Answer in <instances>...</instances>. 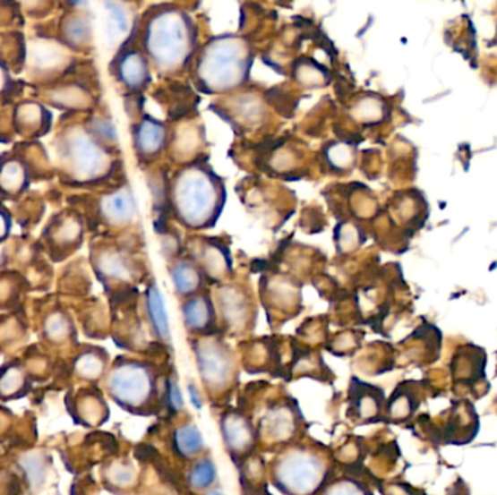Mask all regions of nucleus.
I'll list each match as a JSON object with an SVG mask.
<instances>
[{
    "label": "nucleus",
    "instance_id": "nucleus-2",
    "mask_svg": "<svg viewBox=\"0 0 497 495\" xmlns=\"http://www.w3.org/2000/svg\"><path fill=\"white\" fill-rule=\"evenodd\" d=\"M112 401L134 415H151L163 403L155 365L133 357H118L105 380Z\"/></svg>",
    "mask_w": 497,
    "mask_h": 495
},
{
    "label": "nucleus",
    "instance_id": "nucleus-4",
    "mask_svg": "<svg viewBox=\"0 0 497 495\" xmlns=\"http://www.w3.org/2000/svg\"><path fill=\"white\" fill-rule=\"evenodd\" d=\"M193 350L205 394L212 401L227 399L239 384V359L235 350L217 334L195 338Z\"/></svg>",
    "mask_w": 497,
    "mask_h": 495
},
{
    "label": "nucleus",
    "instance_id": "nucleus-31",
    "mask_svg": "<svg viewBox=\"0 0 497 495\" xmlns=\"http://www.w3.org/2000/svg\"><path fill=\"white\" fill-rule=\"evenodd\" d=\"M12 230V217L11 212L0 205V244L8 240L9 235H11Z\"/></svg>",
    "mask_w": 497,
    "mask_h": 495
},
{
    "label": "nucleus",
    "instance_id": "nucleus-18",
    "mask_svg": "<svg viewBox=\"0 0 497 495\" xmlns=\"http://www.w3.org/2000/svg\"><path fill=\"white\" fill-rule=\"evenodd\" d=\"M294 380L305 377L317 380H329L331 371L324 363L323 357L310 349H298L294 352L293 365L289 366Z\"/></svg>",
    "mask_w": 497,
    "mask_h": 495
},
{
    "label": "nucleus",
    "instance_id": "nucleus-33",
    "mask_svg": "<svg viewBox=\"0 0 497 495\" xmlns=\"http://www.w3.org/2000/svg\"><path fill=\"white\" fill-rule=\"evenodd\" d=\"M13 81H12L9 65L4 64V60H0V97H4L11 90Z\"/></svg>",
    "mask_w": 497,
    "mask_h": 495
},
{
    "label": "nucleus",
    "instance_id": "nucleus-34",
    "mask_svg": "<svg viewBox=\"0 0 497 495\" xmlns=\"http://www.w3.org/2000/svg\"><path fill=\"white\" fill-rule=\"evenodd\" d=\"M242 485V492L244 495H275L268 490V482L261 485Z\"/></svg>",
    "mask_w": 497,
    "mask_h": 495
},
{
    "label": "nucleus",
    "instance_id": "nucleus-11",
    "mask_svg": "<svg viewBox=\"0 0 497 495\" xmlns=\"http://www.w3.org/2000/svg\"><path fill=\"white\" fill-rule=\"evenodd\" d=\"M31 182V165L22 154L16 151L0 154V200H20Z\"/></svg>",
    "mask_w": 497,
    "mask_h": 495
},
{
    "label": "nucleus",
    "instance_id": "nucleus-13",
    "mask_svg": "<svg viewBox=\"0 0 497 495\" xmlns=\"http://www.w3.org/2000/svg\"><path fill=\"white\" fill-rule=\"evenodd\" d=\"M182 317L188 333L195 334L197 337L216 334V310L209 296L189 298L182 307Z\"/></svg>",
    "mask_w": 497,
    "mask_h": 495
},
{
    "label": "nucleus",
    "instance_id": "nucleus-5",
    "mask_svg": "<svg viewBox=\"0 0 497 495\" xmlns=\"http://www.w3.org/2000/svg\"><path fill=\"white\" fill-rule=\"evenodd\" d=\"M254 424L258 431L259 445L279 450L303 439L300 434L304 426V417L298 407L297 399L287 397L270 401Z\"/></svg>",
    "mask_w": 497,
    "mask_h": 495
},
{
    "label": "nucleus",
    "instance_id": "nucleus-9",
    "mask_svg": "<svg viewBox=\"0 0 497 495\" xmlns=\"http://www.w3.org/2000/svg\"><path fill=\"white\" fill-rule=\"evenodd\" d=\"M384 391L358 377H352L347 388V414L355 424H373L384 420Z\"/></svg>",
    "mask_w": 497,
    "mask_h": 495
},
{
    "label": "nucleus",
    "instance_id": "nucleus-15",
    "mask_svg": "<svg viewBox=\"0 0 497 495\" xmlns=\"http://www.w3.org/2000/svg\"><path fill=\"white\" fill-rule=\"evenodd\" d=\"M170 449L181 461H195L205 452V440L195 422H182L170 434Z\"/></svg>",
    "mask_w": 497,
    "mask_h": 495
},
{
    "label": "nucleus",
    "instance_id": "nucleus-28",
    "mask_svg": "<svg viewBox=\"0 0 497 495\" xmlns=\"http://www.w3.org/2000/svg\"><path fill=\"white\" fill-rule=\"evenodd\" d=\"M172 277H174L175 288L181 295H191L200 288V275L188 263L177 265L176 269L172 273Z\"/></svg>",
    "mask_w": 497,
    "mask_h": 495
},
{
    "label": "nucleus",
    "instance_id": "nucleus-25",
    "mask_svg": "<svg viewBox=\"0 0 497 495\" xmlns=\"http://www.w3.org/2000/svg\"><path fill=\"white\" fill-rule=\"evenodd\" d=\"M107 363H108V356L104 350L93 347L78 357L76 369L79 375L85 380H99L104 375Z\"/></svg>",
    "mask_w": 497,
    "mask_h": 495
},
{
    "label": "nucleus",
    "instance_id": "nucleus-7",
    "mask_svg": "<svg viewBox=\"0 0 497 495\" xmlns=\"http://www.w3.org/2000/svg\"><path fill=\"white\" fill-rule=\"evenodd\" d=\"M44 250L55 261H63L81 246L83 224L78 212L63 209L47 223L41 235Z\"/></svg>",
    "mask_w": 497,
    "mask_h": 495
},
{
    "label": "nucleus",
    "instance_id": "nucleus-3",
    "mask_svg": "<svg viewBox=\"0 0 497 495\" xmlns=\"http://www.w3.org/2000/svg\"><path fill=\"white\" fill-rule=\"evenodd\" d=\"M57 162L70 183L90 184L107 176L111 158L92 131L69 127L56 137Z\"/></svg>",
    "mask_w": 497,
    "mask_h": 495
},
{
    "label": "nucleus",
    "instance_id": "nucleus-14",
    "mask_svg": "<svg viewBox=\"0 0 497 495\" xmlns=\"http://www.w3.org/2000/svg\"><path fill=\"white\" fill-rule=\"evenodd\" d=\"M210 57L216 58L212 62H205L209 67L216 65V83L217 85H232L233 79H239L242 74V65H244V58H242V48L235 43H220L212 50Z\"/></svg>",
    "mask_w": 497,
    "mask_h": 495
},
{
    "label": "nucleus",
    "instance_id": "nucleus-10",
    "mask_svg": "<svg viewBox=\"0 0 497 495\" xmlns=\"http://www.w3.org/2000/svg\"><path fill=\"white\" fill-rule=\"evenodd\" d=\"M197 176L184 177L182 188H177V207L181 205L185 212L186 219H193V223H201L211 214V208L216 209L217 191L216 184L207 176H201L202 173H195Z\"/></svg>",
    "mask_w": 497,
    "mask_h": 495
},
{
    "label": "nucleus",
    "instance_id": "nucleus-30",
    "mask_svg": "<svg viewBox=\"0 0 497 495\" xmlns=\"http://www.w3.org/2000/svg\"><path fill=\"white\" fill-rule=\"evenodd\" d=\"M21 277L15 273H4L0 275V303L4 298H16L18 289H20Z\"/></svg>",
    "mask_w": 497,
    "mask_h": 495
},
{
    "label": "nucleus",
    "instance_id": "nucleus-21",
    "mask_svg": "<svg viewBox=\"0 0 497 495\" xmlns=\"http://www.w3.org/2000/svg\"><path fill=\"white\" fill-rule=\"evenodd\" d=\"M244 368L251 373H274L281 369V356L275 345L259 342L249 350L244 361Z\"/></svg>",
    "mask_w": 497,
    "mask_h": 495
},
{
    "label": "nucleus",
    "instance_id": "nucleus-20",
    "mask_svg": "<svg viewBox=\"0 0 497 495\" xmlns=\"http://www.w3.org/2000/svg\"><path fill=\"white\" fill-rule=\"evenodd\" d=\"M217 480H219V471H217L216 462L212 461L211 457L202 455L189 465L186 484L195 494H205L210 491L216 485Z\"/></svg>",
    "mask_w": 497,
    "mask_h": 495
},
{
    "label": "nucleus",
    "instance_id": "nucleus-12",
    "mask_svg": "<svg viewBox=\"0 0 497 495\" xmlns=\"http://www.w3.org/2000/svg\"><path fill=\"white\" fill-rule=\"evenodd\" d=\"M53 114L37 100H22L12 111V127L25 140H39L50 131Z\"/></svg>",
    "mask_w": 497,
    "mask_h": 495
},
{
    "label": "nucleus",
    "instance_id": "nucleus-17",
    "mask_svg": "<svg viewBox=\"0 0 497 495\" xmlns=\"http://www.w3.org/2000/svg\"><path fill=\"white\" fill-rule=\"evenodd\" d=\"M116 76L128 89H139L144 85L147 76V65L143 55L137 51L130 50L120 53L116 58Z\"/></svg>",
    "mask_w": 497,
    "mask_h": 495
},
{
    "label": "nucleus",
    "instance_id": "nucleus-26",
    "mask_svg": "<svg viewBox=\"0 0 497 495\" xmlns=\"http://www.w3.org/2000/svg\"><path fill=\"white\" fill-rule=\"evenodd\" d=\"M317 495H374L370 487L352 475L333 476Z\"/></svg>",
    "mask_w": 497,
    "mask_h": 495
},
{
    "label": "nucleus",
    "instance_id": "nucleus-1",
    "mask_svg": "<svg viewBox=\"0 0 497 495\" xmlns=\"http://www.w3.org/2000/svg\"><path fill=\"white\" fill-rule=\"evenodd\" d=\"M335 476L329 450L301 439L277 450L270 462V484L282 495H317Z\"/></svg>",
    "mask_w": 497,
    "mask_h": 495
},
{
    "label": "nucleus",
    "instance_id": "nucleus-36",
    "mask_svg": "<svg viewBox=\"0 0 497 495\" xmlns=\"http://www.w3.org/2000/svg\"><path fill=\"white\" fill-rule=\"evenodd\" d=\"M202 495H226L224 494L223 491H221L220 488H211V490H210V491L205 492V494Z\"/></svg>",
    "mask_w": 497,
    "mask_h": 495
},
{
    "label": "nucleus",
    "instance_id": "nucleus-19",
    "mask_svg": "<svg viewBox=\"0 0 497 495\" xmlns=\"http://www.w3.org/2000/svg\"><path fill=\"white\" fill-rule=\"evenodd\" d=\"M147 319L150 323L151 331L158 337L159 342L169 346L172 343L170 336L169 319L166 314L165 303L159 292L158 286L147 289L146 295Z\"/></svg>",
    "mask_w": 497,
    "mask_h": 495
},
{
    "label": "nucleus",
    "instance_id": "nucleus-6",
    "mask_svg": "<svg viewBox=\"0 0 497 495\" xmlns=\"http://www.w3.org/2000/svg\"><path fill=\"white\" fill-rule=\"evenodd\" d=\"M220 433L224 449L237 466L253 457L259 446L258 431L252 415L246 411L230 408L220 417Z\"/></svg>",
    "mask_w": 497,
    "mask_h": 495
},
{
    "label": "nucleus",
    "instance_id": "nucleus-23",
    "mask_svg": "<svg viewBox=\"0 0 497 495\" xmlns=\"http://www.w3.org/2000/svg\"><path fill=\"white\" fill-rule=\"evenodd\" d=\"M165 141V128L153 119H146L135 131L137 150L143 154H153Z\"/></svg>",
    "mask_w": 497,
    "mask_h": 495
},
{
    "label": "nucleus",
    "instance_id": "nucleus-32",
    "mask_svg": "<svg viewBox=\"0 0 497 495\" xmlns=\"http://www.w3.org/2000/svg\"><path fill=\"white\" fill-rule=\"evenodd\" d=\"M109 13H111L108 21L109 30L112 32H116V34L125 31V22H127V20H125L123 11L116 9V11L109 12Z\"/></svg>",
    "mask_w": 497,
    "mask_h": 495
},
{
    "label": "nucleus",
    "instance_id": "nucleus-8",
    "mask_svg": "<svg viewBox=\"0 0 497 495\" xmlns=\"http://www.w3.org/2000/svg\"><path fill=\"white\" fill-rule=\"evenodd\" d=\"M188 27L176 15L165 16L159 25L149 30V51L166 65L181 62L188 48Z\"/></svg>",
    "mask_w": 497,
    "mask_h": 495
},
{
    "label": "nucleus",
    "instance_id": "nucleus-35",
    "mask_svg": "<svg viewBox=\"0 0 497 495\" xmlns=\"http://www.w3.org/2000/svg\"><path fill=\"white\" fill-rule=\"evenodd\" d=\"M189 397H191V401H193V407L202 408L204 403H202V397H201L200 389H198L197 385L189 384L188 385Z\"/></svg>",
    "mask_w": 497,
    "mask_h": 495
},
{
    "label": "nucleus",
    "instance_id": "nucleus-24",
    "mask_svg": "<svg viewBox=\"0 0 497 495\" xmlns=\"http://www.w3.org/2000/svg\"><path fill=\"white\" fill-rule=\"evenodd\" d=\"M107 481L118 491H132L139 484V471L133 462H112L107 469Z\"/></svg>",
    "mask_w": 497,
    "mask_h": 495
},
{
    "label": "nucleus",
    "instance_id": "nucleus-29",
    "mask_svg": "<svg viewBox=\"0 0 497 495\" xmlns=\"http://www.w3.org/2000/svg\"><path fill=\"white\" fill-rule=\"evenodd\" d=\"M163 401H165L166 408L172 414H177L179 411L184 410V397H182L181 388H179V384H177V380L175 378H167L166 380Z\"/></svg>",
    "mask_w": 497,
    "mask_h": 495
},
{
    "label": "nucleus",
    "instance_id": "nucleus-27",
    "mask_svg": "<svg viewBox=\"0 0 497 495\" xmlns=\"http://www.w3.org/2000/svg\"><path fill=\"white\" fill-rule=\"evenodd\" d=\"M62 41L72 47L81 48L88 41L89 22L85 16L72 15L62 23Z\"/></svg>",
    "mask_w": 497,
    "mask_h": 495
},
{
    "label": "nucleus",
    "instance_id": "nucleus-22",
    "mask_svg": "<svg viewBox=\"0 0 497 495\" xmlns=\"http://www.w3.org/2000/svg\"><path fill=\"white\" fill-rule=\"evenodd\" d=\"M221 315L228 330L242 333L246 330L251 321V308L244 296L228 294L221 300Z\"/></svg>",
    "mask_w": 497,
    "mask_h": 495
},
{
    "label": "nucleus",
    "instance_id": "nucleus-16",
    "mask_svg": "<svg viewBox=\"0 0 497 495\" xmlns=\"http://www.w3.org/2000/svg\"><path fill=\"white\" fill-rule=\"evenodd\" d=\"M100 218L111 226L127 223L134 214V201L127 188H120L102 196L98 204Z\"/></svg>",
    "mask_w": 497,
    "mask_h": 495
}]
</instances>
